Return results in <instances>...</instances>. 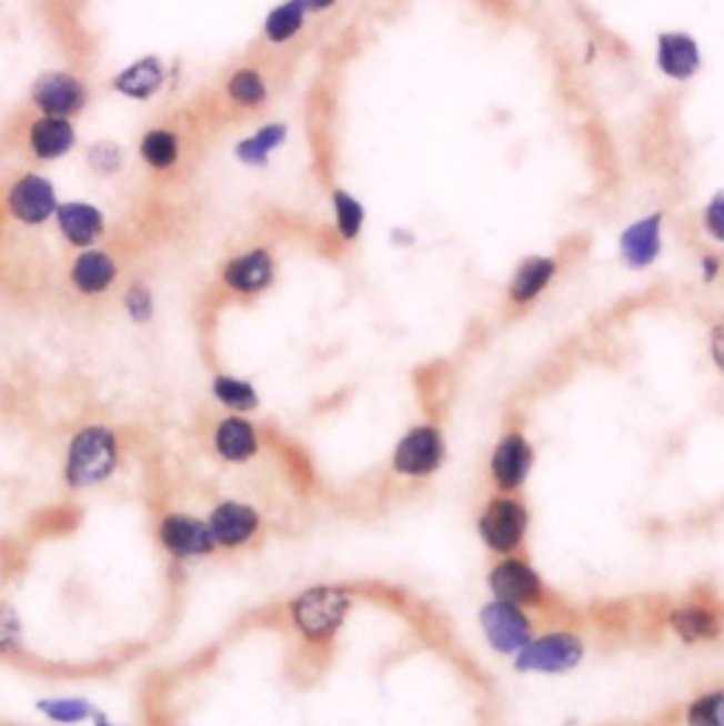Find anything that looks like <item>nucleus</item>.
Returning a JSON list of instances; mask_svg holds the SVG:
<instances>
[{
  "mask_svg": "<svg viewBox=\"0 0 724 726\" xmlns=\"http://www.w3.org/2000/svg\"><path fill=\"white\" fill-rule=\"evenodd\" d=\"M224 97L241 111H261L269 102V80L258 65H238L227 74Z\"/></svg>",
  "mask_w": 724,
  "mask_h": 726,
  "instance_id": "b1692460",
  "label": "nucleus"
},
{
  "mask_svg": "<svg viewBox=\"0 0 724 726\" xmlns=\"http://www.w3.org/2000/svg\"><path fill=\"white\" fill-rule=\"evenodd\" d=\"M586 639L575 631L555 627L546 634H535L515 656L510 658L515 673H537V676H563L583 665Z\"/></svg>",
  "mask_w": 724,
  "mask_h": 726,
  "instance_id": "39448f33",
  "label": "nucleus"
},
{
  "mask_svg": "<svg viewBox=\"0 0 724 726\" xmlns=\"http://www.w3.org/2000/svg\"><path fill=\"white\" fill-rule=\"evenodd\" d=\"M3 206L14 224L26 226V230H40L49 221H54L60 195H57V186L49 175L26 170V173L14 175L12 184L7 186Z\"/></svg>",
  "mask_w": 724,
  "mask_h": 726,
  "instance_id": "6e6552de",
  "label": "nucleus"
},
{
  "mask_svg": "<svg viewBox=\"0 0 724 726\" xmlns=\"http://www.w3.org/2000/svg\"><path fill=\"white\" fill-rule=\"evenodd\" d=\"M351 611H354V591L349 585L320 583L286 599L283 619L298 645L309 656H320L334 645Z\"/></svg>",
  "mask_w": 724,
  "mask_h": 726,
  "instance_id": "f257e3e1",
  "label": "nucleus"
},
{
  "mask_svg": "<svg viewBox=\"0 0 724 726\" xmlns=\"http://www.w3.org/2000/svg\"><path fill=\"white\" fill-rule=\"evenodd\" d=\"M561 274V258L557 255H526L519 266L512 269L506 283V305L512 311H526L550 292V286Z\"/></svg>",
  "mask_w": 724,
  "mask_h": 726,
  "instance_id": "2eb2a0df",
  "label": "nucleus"
},
{
  "mask_svg": "<svg viewBox=\"0 0 724 726\" xmlns=\"http://www.w3.org/2000/svg\"><path fill=\"white\" fill-rule=\"evenodd\" d=\"M139 159L148 164L153 173H170L181 162V139L170 128H148L139 139Z\"/></svg>",
  "mask_w": 724,
  "mask_h": 726,
  "instance_id": "a878e982",
  "label": "nucleus"
},
{
  "mask_svg": "<svg viewBox=\"0 0 724 726\" xmlns=\"http://www.w3.org/2000/svg\"><path fill=\"white\" fill-rule=\"evenodd\" d=\"M479 627L499 656L512 658L535 636V619L521 605L490 599L479 608Z\"/></svg>",
  "mask_w": 724,
  "mask_h": 726,
  "instance_id": "f8f14e48",
  "label": "nucleus"
},
{
  "mask_svg": "<svg viewBox=\"0 0 724 726\" xmlns=\"http://www.w3.org/2000/svg\"><path fill=\"white\" fill-rule=\"evenodd\" d=\"M654 62H656V71H660L665 80L691 82L693 77L702 71L705 57H702L700 40L693 38L691 31L671 29L656 34Z\"/></svg>",
  "mask_w": 724,
  "mask_h": 726,
  "instance_id": "a211bd4d",
  "label": "nucleus"
},
{
  "mask_svg": "<svg viewBox=\"0 0 724 726\" xmlns=\"http://www.w3.org/2000/svg\"><path fill=\"white\" fill-rule=\"evenodd\" d=\"M685 726H724V687L700 689L682 709Z\"/></svg>",
  "mask_w": 724,
  "mask_h": 726,
  "instance_id": "c756f323",
  "label": "nucleus"
},
{
  "mask_svg": "<svg viewBox=\"0 0 724 726\" xmlns=\"http://www.w3.org/2000/svg\"><path fill=\"white\" fill-rule=\"evenodd\" d=\"M487 588L493 599H504V603L521 605L526 611H546L557 605L546 579L541 577V572L524 554L495 557L487 572Z\"/></svg>",
  "mask_w": 724,
  "mask_h": 726,
  "instance_id": "20e7f679",
  "label": "nucleus"
},
{
  "mask_svg": "<svg viewBox=\"0 0 724 726\" xmlns=\"http://www.w3.org/2000/svg\"><path fill=\"white\" fill-rule=\"evenodd\" d=\"M707 356H711L713 367L724 376V311L707 325Z\"/></svg>",
  "mask_w": 724,
  "mask_h": 726,
  "instance_id": "f704fd0d",
  "label": "nucleus"
},
{
  "mask_svg": "<svg viewBox=\"0 0 724 726\" xmlns=\"http://www.w3.org/2000/svg\"><path fill=\"white\" fill-rule=\"evenodd\" d=\"M125 148L113 139H100L88 148V168L94 170L102 179H111L125 170Z\"/></svg>",
  "mask_w": 724,
  "mask_h": 726,
  "instance_id": "2f4dec72",
  "label": "nucleus"
},
{
  "mask_svg": "<svg viewBox=\"0 0 724 726\" xmlns=\"http://www.w3.org/2000/svg\"><path fill=\"white\" fill-rule=\"evenodd\" d=\"M448 461V435L436 422H419L396 438L391 450V472L402 481L433 478Z\"/></svg>",
  "mask_w": 724,
  "mask_h": 726,
  "instance_id": "423d86ee",
  "label": "nucleus"
},
{
  "mask_svg": "<svg viewBox=\"0 0 724 726\" xmlns=\"http://www.w3.org/2000/svg\"><path fill=\"white\" fill-rule=\"evenodd\" d=\"M700 266H702V283H716L718 274H722V258L707 252V255H702Z\"/></svg>",
  "mask_w": 724,
  "mask_h": 726,
  "instance_id": "c9c22d12",
  "label": "nucleus"
},
{
  "mask_svg": "<svg viewBox=\"0 0 724 726\" xmlns=\"http://www.w3.org/2000/svg\"><path fill=\"white\" fill-rule=\"evenodd\" d=\"M289 128L286 122H267L255 133L244 137L235 144V159L244 168H267L269 159L286 144Z\"/></svg>",
  "mask_w": 724,
  "mask_h": 726,
  "instance_id": "393cba45",
  "label": "nucleus"
},
{
  "mask_svg": "<svg viewBox=\"0 0 724 726\" xmlns=\"http://www.w3.org/2000/svg\"><path fill=\"white\" fill-rule=\"evenodd\" d=\"M38 713L43 718H49L51 724L57 726H77L91 720V715L97 713V704H91L88 698H74V696H57V698H40Z\"/></svg>",
  "mask_w": 724,
  "mask_h": 726,
  "instance_id": "c85d7f7f",
  "label": "nucleus"
},
{
  "mask_svg": "<svg viewBox=\"0 0 724 726\" xmlns=\"http://www.w3.org/2000/svg\"><path fill=\"white\" fill-rule=\"evenodd\" d=\"M157 543L173 565H184L190 559H210L221 554L204 517H195L181 510L159 512Z\"/></svg>",
  "mask_w": 724,
  "mask_h": 726,
  "instance_id": "0eeeda50",
  "label": "nucleus"
},
{
  "mask_svg": "<svg viewBox=\"0 0 724 726\" xmlns=\"http://www.w3.org/2000/svg\"><path fill=\"white\" fill-rule=\"evenodd\" d=\"M261 447L263 435L258 424L247 416H238V413H227L210 430V450L224 464H250L261 455Z\"/></svg>",
  "mask_w": 724,
  "mask_h": 726,
  "instance_id": "dca6fc26",
  "label": "nucleus"
},
{
  "mask_svg": "<svg viewBox=\"0 0 724 726\" xmlns=\"http://www.w3.org/2000/svg\"><path fill=\"white\" fill-rule=\"evenodd\" d=\"M700 226L707 241L724 249V186H718L716 193L705 201V206L700 212Z\"/></svg>",
  "mask_w": 724,
  "mask_h": 726,
  "instance_id": "72a5a7b5",
  "label": "nucleus"
},
{
  "mask_svg": "<svg viewBox=\"0 0 724 726\" xmlns=\"http://www.w3.org/2000/svg\"><path fill=\"white\" fill-rule=\"evenodd\" d=\"M122 464V438L108 424H86L69 441L63 461V481L69 490H94L113 478Z\"/></svg>",
  "mask_w": 724,
  "mask_h": 726,
  "instance_id": "f03ea898",
  "label": "nucleus"
},
{
  "mask_svg": "<svg viewBox=\"0 0 724 726\" xmlns=\"http://www.w3.org/2000/svg\"><path fill=\"white\" fill-rule=\"evenodd\" d=\"M77 148L74 119L63 117H34L26 124V150L34 162H60Z\"/></svg>",
  "mask_w": 724,
  "mask_h": 726,
  "instance_id": "aec40b11",
  "label": "nucleus"
},
{
  "mask_svg": "<svg viewBox=\"0 0 724 726\" xmlns=\"http://www.w3.org/2000/svg\"><path fill=\"white\" fill-rule=\"evenodd\" d=\"M54 224L60 238L77 252L97 246L108 232L105 212L97 204H88V201H60Z\"/></svg>",
  "mask_w": 724,
  "mask_h": 726,
  "instance_id": "412c9836",
  "label": "nucleus"
},
{
  "mask_svg": "<svg viewBox=\"0 0 724 726\" xmlns=\"http://www.w3.org/2000/svg\"><path fill=\"white\" fill-rule=\"evenodd\" d=\"M662 230H665V212H648L634 218L617 238L620 263L631 272H645L662 255Z\"/></svg>",
  "mask_w": 724,
  "mask_h": 726,
  "instance_id": "f3484780",
  "label": "nucleus"
},
{
  "mask_svg": "<svg viewBox=\"0 0 724 726\" xmlns=\"http://www.w3.org/2000/svg\"><path fill=\"white\" fill-rule=\"evenodd\" d=\"M278 261L267 246H250L227 258L219 269V283L230 298L255 300L275 286Z\"/></svg>",
  "mask_w": 724,
  "mask_h": 726,
  "instance_id": "1a4fd4ad",
  "label": "nucleus"
},
{
  "mask_svg": "<svg viewBox=\"0 0 724 726\" xmlns=\"http://www.w3.org/2000/svg\"><path fill=\"white\" fill-rule=\"evenodd\" d=\"M331 215H334V232L343 243H354L365 230V206L354 193L334 186L331 190Z\"/></svg>",
  "mask_w": 724,
  "mask_h": 726,
  "instance_id": "cd10ccee",
  "label": "nucleus"
},
{
  "mask_svg": "<svg viewBox=\"0 0 724 726\" xmlns=\"http://www.w3.org/2000/svg\"><path fill=\"white\" fill-rule=\"evenodd\" d=\"M532 466H535V447L524 430H504L490 453V481H493L495 492L519 495L530 481Z\"/></svg>",
  "mask_w": 724,
  "mask_h": 726,
  "instance_id": "4468645a",
  "label": "nucleus"
},
{
  "mask_svg": "<svg viewBox=\"0 0 724 726\" xmlns=\"http://www.w3.org/2000/svg\"><path fill=\"white\" fill-rule=\"evenodd\" d=\"M168 82V65L159 54H144L139 60L128 62L125 69L113 74L111 88L131 102H150L159 97Z\"/></svg>",
  "mask_w": 724,
  "mask_h": 726,
  "instance_id": "4be33fe9",
  "label": "nucleus"
},
{
  "mask_svg": "<svg viewBox=\"0 0 724 726\" xmlns=\"http://www.w3.org/2000/svg\"><path fill=\"white\" fill-rule=\"evenodd\" d=\"M665 627L680 645L702 647L724 639V608L716 599L691 596L685 603L671 605L665 614Z\"/></svg>",
  "mask_w": 724,
  "mask_h": 726,
  "instance_id": "9d476101",
  "label": "nucleus"
},
{
  "mask_svg": "<svg viewBox=\"0 0 724 726\" xmlns=\"http://www.w3.org/2000/svg\"><path fill=\"white\" fill-rule=\"evenodd\" d=\"M119 280V261L108 249H80L69 263V286L80 298H105Z\"/></svg>",
  "mask_w": 724,
  "mask_h": 726,
  "instance_id": "6ab92c4d",
  "label": "nucleus"
},
{
  "mask_svg": "<svg viewBox=\"0 0 724 726\" xmlns=\"http://www.w3.org/2000/svg\"><path fill=\"white\" fill-rule=\"evenodd\" d=\"M210 393L227 413H238V416H250L261 407L258 387L252 385L250 379L235 376V373H215L213 382H210Z\"/></svg>",
  "mask_w": 724,
  "mask_h": 726,
  "instance_id": "bb28decb",
  "label": "nucleus"
},
{
  "mask_svg": "<svg viewBox=\"0 0 724 726\" xmlns=\"http://www.w3.org/2000/svg\"><path fill=\"white\" fill-rule=\"evenodd\" d=\"M530 523V506L524 497L495 492L493 497L481 503L479 517H475V534H479L481 546L487 548L493 557H506V554L524 552Z\"/></svg>",
  "mask_w": 724,
  "mask_h": 726,
  "instance_id": "7ed1b4c3",
  "label": "nucleus"
},
{
  "mask_svg": "<svg viewBox=\"0 0 724 726\" xmlns=\"http://www.w3.org/2000/svg\"><path fill=\"white\" fill-rule=\"evenodd\" d=\"M122 311L128 314L133 325H148L157 317V300L150 292L148 283H131L122 294Z\"/></svg>",
  "mask_w": 724,
  "mask_h": 726,
  "instance_id": "473e14b6",
  "label": "nucleus"
},
{
  "mask_svg": "<svg viewBox=\"0 0 724 726\" xmlns=\"http://www.w3.org/2000/svg\"><path fill=\"white\" fill-rule=\"evenodd\" d=\"M91 726H125V724H117V720H113L105 709L97 707V713L91 715Z\"/></svg>",
  "mask_w": 724,
  "mask_h": 726,
  "instance_id": "4c0bfd02",
  "label": "nucleus"
},
{
  "mask_svg": "<svg viewBox=\"0 0 724 726\" xmlns=\"http://www.w3.org/2000/svg\"><path fill=\"white\" fill-rule=\"evenodd\" d=\"M306 26H309L306 9L300 7L298 0H281V3H275V7L267 12V18H263L261 38L263 43L283 49V46L294 43V40L306 31Z\"/></svg>",
  "mask_w": 724,
  "mask_h": 726,
  "instance_id": "5701e85b",
  "label": "nucleus"
},
{
  "mask_svg": "<svg viewBox=\"0 0 724 726\" xmlns=\"http://www.w3.org/2000/svg\"><path fill=\"white\" fill-rule=\"evenodd\" d=\"M29 102L40 117L74 119L88 108V85L74 71L51 69L34 77Z\"/></svg>",
  "mask_w": 724,
  "mask_h": 726,
  "instance_id": "ddd939ff",
  "label": "nucleus"
},
{
  "mask_svg": "<svg viewBox=\"0 0 724 726\" xmlns=\"http://www.w3.org/2000/svg\"><path fill=\"white\" fill-rule=\"evenodd\" d=\"M204 521L210 526V532H213L221 552H247V548H252L261 541L263 528H267L261 512L252 503L238 501V497L215 501Z\"/></svg>",
  "mask_w": 724,
  "mask_h": 726,
  "instance_id": "9b49d317",
  "label": "nucleus"
},
{
  "mask_svg": "<svg viewBox=\"0 0 724 726\" xmlns=\"http://www.w3.org/2000/svg\"><path fill=\"white\" fill-rule=\"evenodd\" d=\"M298 3L306 9L309 14H325V12H331V9L338 7L340 0H298Z\"/></svg>",
  "mask_w": 724,
  "mask_h": 726,
  "instance_id": "e433bc0d",
  "label": "nucleus"
},
{
  "mask_svg": "<svg viewBox=\"0 0 724 726\" xmlns=\"http://www.w3.org/2000/svg\"><path fill=\"white\" fill-rule=\"evenodd\" d=\"M0 658L3 662H23V622L12 603H0Z\"/></svg>",
  "mask_w": 724,
  "mask_h": 726,
  "instance_id": "7c9ffc66",
  "label": "nucleus"
}]
</instances>
